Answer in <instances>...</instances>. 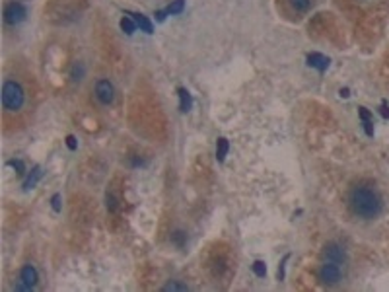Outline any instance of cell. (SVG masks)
Returning <instances> with one entry per match:
<instances>
[{
    "label": "cell",
    "mask_w": 389,
    "mask_h": 292,
    "mask_svg": "<svg viewBox=\"0 0 389 292\" xmlns=\"http://www.w3.org/2000/svg\"><path fill=\"white\" fill-rule=\"evenodd\" d=\"M381 197L376 189L368 185H358L351 191V208L352 213L364 220H374L381 213Z\"/></svg>",
    "instance_id": "1"
},
{
    "label": "cell",
    "mask_w": 389,
    "mask_h": 292,
    "mask_svg": "<svg viewBox=\"0 0 389 292\" xmlns=\"http://www.w3.org/2000/svg\"><path fill=\"white\" fill-rule=\"evenodd\" d=\"M25 103V90L24 86L12 80V78H6L4 84H2V107L8 111V113H16L24 107Z\"/></svg>",
    "instance_id": "2"
},
{
    "label": "cell",
    "mask_w": 389,
    "mask_h": 292,
    "mask_svg": "<svg viewBox=\"0 0 389 292\" xmlns=\"http://www.w3.org/2000/svg\"><path fill=\"white\" fill-rule=\"evenodd\" d=\"M25 16H27V8L20 0H12L4 6V24L6 26H20L25 20Z\"/></svg>",
    "instance_id": "3"
},
{
    "label": "cell",
    "mask_w": 389,
    "mask_h": 292,
    "mask_svg": "<svg viewBox=\"0 0 389 292\" xmlns=\"http://www.w3.org/2000/svg\"><path fill=\"white\" fill-rule=\"evenodd\" d=\"M342 267L344 265L333 263V261H323V265L319 267V280L327 286L339 284L342 279Z\"/></svg>",
    "instance_id": "4"
},
{
    "label": "cell",
    "mask_w": 389,
    "mask_h": 292,
    "mask_svg": "<svg viewBox=\"0 0 389 292\" xmlns=\"http://www.w3.org/2000/svg\"><path fill=\"white\" fill-rule=\"evenodd\" d=\"M39 280V275H37V269L31 265V263H27V265L22 267V271H20V284L14 288L16 292H29L35 288V284H37Z\"/></svg>",
    "instance_id": "5"
},
{
    "label": "cell",
    "mask_w": 389,
    "mask_h": 292,
    "mask_svg": "<svg viewBox=\"0 0 389 292\" xmlns=\"http://www.w3.org/2000/svg\"><path fill=\"white\" fill-rule=\"evenodd\" d=\"M323 261H333V263H339L344 265L347 263V252L344 247L337 243V241H329L325 247H323Z\"/></svg>",
    "instance_id": "6"
},
{
    "label": "cell",
    "mask_w": 389,
    "mask_h": 292,
    "mask_svg": "<svg viewBox=\"0 0 389 292\" xmlns=\"http://www.w3.org/2000/svg\"><path fill=\"white\" fill-rule=\"evenodd\" d=\"M96 98L101 105H111L115 102V88L109 80H98L96 82Z\"/></svg>",
    "instance_id": "7"
},
{
    "label": "cell",
    "mask_w": 389,
    "mask_h": 292,
    "mask_svg": "<svg viewBox=\"0 0 389 292\" xmlns=\"http://www.w3.org/2000/svg\"><path fill=\"white\" fill-rule=\"evenodd\" d=\"M306 61H308V66H312V68L319 70V72H325L327 68H329V64H331V59L325 57V55H321V53H310L306 57Z\"/></svg>",
    "instance_id": "8"
},
{
    "label": "cell",
    "mask_w": 389,
    "mask_h": 292,
    "mask_svg": "<svg viewBox=\"0 0 389 292\" xmlns=\"http://www.w3.org/2000/svg\"><path fill=\"white\" fill-rule=\"evenodd\" d=\"M125 14H128L135 22H137V26L140 27V31H144V33H148L150 35L152 31H154V26H152V22L144 16V14H135V12H125Z\"/></svg>",
    "instance_id": "9"
},
{
    "label": "cell",
    "mask_w": 389,
    "mask_h": 292,
    "mask_svg": "<svg viewBox=\"0 0 389 292\" xmlns=\"http://www.w3.org/2000/svg\"><path fill=\"white\" fill-rule=\"evenodd\" d=\"M177 94H179V109L183 111V113H187L191 111V107H193V98H191V94L187 92V88H177Z\"/></svg>",
    "instance_id": "10"
},
{
    "label": "cell",
    "mask_w": 389,
    "mask_h": 292,
    "mask_svg": "<svg viewBox=\"0 0 389 292\" xmlns=\"http://www.w3.org/2000/svg\"><path fill=\"white\" fill-rule=\"evenodd\" d=\"M41 176H43V172H41V168L39 165H35L29 174H27V178H25L24 181V189H33L35 185H37V181L41 179Z\"/></svg>",
    "instance_id": "11"
},
{
    "label": "cell",
    "mask_w": 389,
    "mask_h": 292,
    "mask_svg": "<svg viewBox=\"0 0 389 292\" xmlns=\"http://www.w3.org/2000/svg\"><path fill=\"white\" fill-rule=\"evenodd\" d=\"M228 152H230V142H228V139L220 137L218 142H216V160H218V162H224Z\"/></svg>",
    "instance_id": "12"
},
{
    "label": "cell",
    "mask_w": 389,
    "mask_h": 292,
    "mask_svg": "<svg viewBox=\"0 0 389 292\" xmlns=\"http://www.w3.org/2000/svg\"><path fill=\"white\" fill-rule=\"evenodd\" d=\"M119 26H121V29L125 31L126 35H133V33L137 31V27H138V26H137V22H135V20H133V18H131L128 14H125V16L121 18V22H119Z\"/></svg>",
    "instance_id": "13"
},
{
    "label": "cell",
    "mask_w": 389,
    "mask_h": 292,
    "mask_svg": "<svg viewBox=\"0 0 389 292\" xmlns=\"http://www.w3.org/2000/svg\"><path fill=\"white\" fill-rule=\"evenodd\" d=\"M183 10H185V0H174V2L165 8L167 16H177V14H181Z\"/></svg>",
    "instance_id": "14"
},
{
    "label": "cell",
    "mask_w": 389,
    "mask_h": 292,
    "mask_svg": "<svg viewBox=\"0 0 389 292\" xmlns=\"http://www.w3.org/2000/svg\"><path fill=\"white\" fill-rule=\"evenodd\" d=\"M288 2L296 12H308L312 8V0H288Z\"/></svg>",
    "instance_id": "15"
},
{
    "label": "cell",
    "mask_w": 389,
    "mask_h": 292,
    "mask_svg": "<svg viewBox=\"0 0 389 292\" xmlns=\"http://www.w3.org/2000/svg\"><path fill=\"white\" fill-rule=\"evenodd\" d=\"M163 292H185V290H189V286L187 284H183V282H177V280H171V282H167L165 286L162 288Z\"/></svg>",
    "instance_id": "16"
},
{
    "label": "cell",
    "mask_w": 389,
    "mask_h": 292,
    "mask_svg": "<svg viewBox=\"0 0 389 292\" xmlns=\"http://www.w3.org/2000/svg\"><path fill=\"white\" fill-rule=\"evenodd\" d=\"M84 76V64L82 63H76L72 66V72H70V78H72V82H80Z\"/></svg>",
    "instance_id": "17"
},
{
    "label": "cell",
    "mask_w": 389,
    "mask_h": 292,
    "mask_svg": "<svg viewBox=\"0 0 389 292\" xmlns=\"http://www.w3.org/2000/svg\"><path fill=\"white\" fill-rule=\"evenodd\" d=\"M253 273H255L259 279H263L265 275H267V265H265L263 261H255V263H253Z\"/></svg>",
    "instance_id": "18"
},
{
    "label": "cell",
    "mask_w": 389,
    "mask_h": 292,
    "mask_svg": "<svg viewBox=\"0 0 389 292\" xmlns=\"http://www.w3.org/2000/svg\"><path fill=\"white\" fill-rule=\"evenodd\" d=\"M8 164L12 165L14 170H18V174H25V165H24V162H22V160H10Z\"/></svg>",
    "instance_id": "19"
},
{
    "label": "cell",
    "mask_w": 389,
    "mask_h": 292,
    "mask_svg": "<svg viewBox=\"0 0 389 292\" xmlns=\"http://www.w3.org/2000/svg\"><path fill=\"white\" fill-rule=\"evenodd\" d=\"M51 204H53V211H55V213H61V195H59V193H57V195H53Z\"/></svg>",
    "instance_id": "20"
},
{
    "label": "cell",
    "mask_w": 389,
    "mask_h": 292,
    "mask_svg": "<svg viewBox=\"0 0 389 292\" xmlns=\"http://www.w3.org/2000/svg\"><path fill=\"white\" fill-rule=\"evenodd\" d=\"M66 146H68L70 150H76V148H78V142H76L74 135H68V137H66Z\"/></svg>",
    "instance_id": "21"
},
{
    "label": "cell",
    "mask_w": 389,
    "mask_h": 292,
    "mask_svg": "<svg viewBox=\"0 0 389 292\" xmlns=\"http://www.w3.org/2000/svg\"><path fill=\"white\" fill-rule=\"evenodd\" d=\"M107 208H109V213H115V211H117V203H115L113 195H107Z\"/></svg>",
    "instance_id": "22"
},
{
    "label": "cell",
    "mask_w": 389,
    "mask_h": 292,
    "mask_svg": "<svg viewBox=\"0 0 389 292\" xmlns=\"http://www.w3.org/2000/svg\"><path fill=\"white\" fill-rule=\"evenodd\" d=\"M288 257H290V255H286V257L282 259V263H280V267H278V279H284V263L288 261Z\"/></svg>",
    "instance_id": "23"
},
{
    "label": "cell",
    "mask_w": 389,
    "mask_h": 292,
    "mask_svg": "<svg viewBox=\"0 0 389 292\" xmlns=\"http://www.w3.org/2000/svg\"><path fill=\"white\" fill-rule=\"evenodd\" d=\"M183 238H185L183 232H176V234H174V240H176L177 245H183Z\"/></svg>",
    "instance_id": "24"
},
{
    "label": "cell",
    "mask_w": 389,
    "mask_h": 292,
    "mask_svg": "<svg viewBox=\"0 0 389 292\" xmlns=\"http://www.w3.org/2000/svg\"><path fill=\"white\" fill-rule=\"evenodd\" d=\"M381 115H383L385 119H389V105H387V102H385V100L381 102Z\"/></svg>",
    "instance_id": "25"
},
{
    "label": "cell",
    "mask_w": 389,
    "mask_h": 292,
    "mask_svg": "<svg viewBox=\"0 0 389 292\" xmlns=\"http://www.w3.org/2000/svg\"><path fill=\"white\" fill-rule=\"evenodd\" d=\"M154 16H156V20H158V22H163V20H165V16H167V12H165V10H158Z\"/></svg>",
    "instance_id": "26"
},
{
    "label": "cell",
    "mask_w": 389,
    "mask_h": 292,
    "mask_svg": "<svg viewBox=\"0 0 389 292\" xmlns=\"http://www.w3.org/2000/svg\"><path fill=\"white\" fill-rule=\"evenodd\" d=\"M339 96H340V98H349V96H351V94H349V88H340L339 90Z\"/></svg>",
    "instance_id": "27"
}]
</instances>
